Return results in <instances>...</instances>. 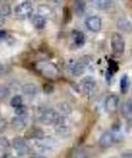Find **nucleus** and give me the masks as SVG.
I'll use <instances>...</instances> for the list:
<instances>
[{
  "label": "nucleus",
  "instance_id": "f3484780",
  "mask_svg": "<svg viewBox=\"0 0 132 158\" xmlns=\"http://www.w3.org/2000/svg\"><path fill=\"white\" fill-rule=\"evenodd\" d=\"M33 24L34 26L38 29H42L44 28L45 24H46V19L45 18H43L42 16L40 15H35L33 17Z\"/></svg>",
  "mask_w": 132,
  "mask_h": 158
},
{
  "label": "nucleus",
  "instance_id": "f03ea898",
  "mask_svg": "<svg viewBox=\"0 0 132 158\" xmlns=\"http://www.w3.org/2000/svg\"><path fill=\"white\" fill-rule=\"evenodd\" d=\"M61 115L53 109H43L39 114L40 122L44 125H57L60 119Z\"/></svg>",
  "mask_w": 132,
  "mask_h": 158
},
{
  "label": "nucleus",
  "instance_id": "1a4fd4ad",
  "mask_svg": "<svg viewBox=\"0 0 132 158\" xmlns=\"http://www.w3.org/2000/svg\"><path fill=\"white\" fill-rule=\"evenodd\" d=\"M26 125H28V118L25 115H17L12 119V127L18 131L23 130Z\"/></svg>",
  "mask_w": 132,
  "mask_h": 158
},
{
  "label": "nucleus",
  "instance_id": "2eb2a0df",
  "mask_svg": "<svg viewBox=\"0 0 132 158\" xmlns=\"http://www.w3.org/2000/svg\"><path fill=\"white\" fill-rule=\"evenodd\" d=\"M117 26L118 29L123 31H132V23L126 18H120L117 22Z\"/></svg>",
  "mask_w": 132,
  "mask_h": 158
},
{
  "label": "nucleus",
  "instance_id": "dca6fc26",
  "mask_svg": "<svg viewBox=\"0 0 132 158\" xmlns=\"http://www.w3.org/2000/svg\"><path fill=\"white\" fill-rule=\"evenodd\" d=\"M38 15L42 16L43 18L46 19L47 17H50L53 15V10L49 5H46V4H41L39 5L38 7Z\"/></svg>",
  "mask_w": 132,
  "mask_h": 158
},
{
  "label": "nucleus",
  "instance_id": "c85d7f7f",
  "mask_svg": "<svg viewBox=\"0 0 132 158\" xmlns=\"http://www.w3.org/2000/svg\"><path fill=\"white\" fill-rule=\"evenodd\" d=\"M122 158H132V151H126L121 155Z\"/></svg>",
  "mask_w": 132,
  "mask_h": 158
},
{
  "label": "nucleus",
  "instance_id": "7ed1b4c3",
  "mask_svg": "<svg viewBox=\"0 0 132 158\" xmlns=\"http://www.w3.org/2000/svg\"><path fill=\"white\" fill-rule=\"evenodd\" d=\"M32 12H33V5L28 1H24L15 7V15L20 19H25L29 17L32 15Z\"/></svg>",
  "mask_w": 132,
  "mask_h": 158
},
{
  "label": "nucleus",
  "instance_id": "72a5a7b5",
  "mask_svg": "<svg viewBox=\"0 0 132 158\" xmlns=\"http://www.w3.org/2000/svg\"><path fill=\"white\" fill-rule=\"evenodd\" d=\"M79 158H87L85 156V155H81V156H79Z\"/></svg>",
  "mask_w": 132,
  "mask_h": 158
},
{
  "label": "nucleus",
  "instance_id": "4be33fe9",
  "mask_svg": "<svg viewBox=\"0 0 132 158\" xmlns=\"http://www.w3.org/2000/svg\"><path fill=\"white\" fill-rule=\"evenodd\" d=\"M11 143L10 140L4 136H1L0 137V151H6L7 149L10 148Z\"/></svg>",
  "mask_w": 132,
  "mask_h": 158
},
{
  "label": "nucleus",
  "instance_id": "cd10ccee",
  "mask_svg": "<svg viewBox=\"0 0 132 158\" xmlns=\"http://www.w3.org/2000/svg\"><path fill=\"white\" fill-rule=\"evenodd\" d=\"M109 69H110V70H111L112 72L117 71V69H118L117 63L115 62V61H113V60H110V61H109Z\"/></svg>",
  "mask_w": 132,
  "mask_h": 158
},
{
  "label": "nucleus",
  "instance_id": "0eeeda50",
  "mask_svg": "<svg viewBox=\"0 0 132 158\" xmlns=\"http://www.w3.org/2000/svg\"><path fill=\"white\" fill-rule=\"evenodd\" d=\"M86 26L89 31L98 33L102 28V19L99 16H90L86 19Z\"/></svg>",
  "mask_w": 132,
  "mask_h": 158
},
{
  "label": "nucleus",
  "instance_id": "a211bd4d",
  "mask_svg": "<svg viewBox=\"0 0 132 158\" xmlns=\"http://www.w3.org/2000/svg\"><path fill=\"white\" fill-rule=\"evenodd\" d=\"M129 87H130V79H129L127 74H124L120 82V88L122 93H127Z\"/></svg>",
  "mask_w": 132,
  "mask_h": 158
},
{
  "label": "nucleus",
  "instance_id": "393cba45",
  "mask_svg": "<svg viewBox=\"0 0 132 158\" xmlns=\"http://www.w3.org/2000/svg\"><path fill=\"white\" fill-rule=\"evenodd\" d=\"M10 94L9 88L4 85H0V100H4L5 98H7Z\"/></svg>",
  "mask_w": 132,
  "mask_h": 158
},
{
  "label": "nucleus",
  "instance_id": "2f4dec72",
  "mask_svg": "<svg viewBox=\"0 0 132 158\" xmlns=\"http://www.w3.org/2000/svg\"><path fill=\"white\" fill-rule=\"evenodd\" d=\"M4 19H5V18H4V17H2V16L0 15V26H1L2 24H3V22H4Z\"/></svg>",
  "mask_w": 132,
  "mask_h": 158
},
{
  "label": "nucleus",
  "instance_id": "ddd939ff",
  "mask_svg": "<svg viewBox=\"0 0 132 158\" xmlns=\"http://www.w3.org/2000/svg\"><path fill=\"white\" fill-rule=\"evenodd\" d=\"M22 91L25 95L29 96V98H34V96H36L38 94V92H39V88H38L37 85L28 83V84L23 85Z\"/></svg>",
  "mask_w": 132,
  "mask_h": 158
},
{
  "label": "nucleus",
  "instance_id": "7c9ffc66",
  "mask_svg": "<svg viewBox=\"0 0 132 158\" xmlns=\"http://www.w3.org/2000/svg\"><path fill=\"white\" fill-rule=\"evenodd\" d=\"M4 72V65L3 64H1L0 63V76H1L2 73Z\"/></svg>",
  "mask_w": 132,
  "mask_h": 158
},
{
  "label": "nucleus",
  "instance_id": "bb28decb",
  "mask_svg": "<svg viewBox=\"0 0 132 158\" xmlns=\"http://www.w3.org/2000/svg\"><path fill=\"white\" fill-rule=\"evenodd\" d=\"M53 90H55V87H53L52 84H45L44 86H43V91H44L45 93H52L53 92Z\"/></svg>",
  "mask_w": 132,
  "mask_h": 158
},
{
  "label": "nucleus",
  "instance_id": "412c9836",
  "mask_svg": "<svg viewBox=\"0 0 132 158\" xmlns=\"http://www.w3.org/2000/svg\"><path fill=\"white\" fill-rule=\"evenodd\" d=\"M22 103H23V101L20 95H15L14 98L11 100V106L14 107L15 109H17L19 107L22 106Z\"/></svg>",
  "mask_w": 132,
  "mask_h": 158
},
{
  "label": "nucleus",
  "instance_id": "9d476101",
  "mask_svg": "<svg viewBox=\"0 0 132 158\" xmlns=\"http://www.w3.org/2000/svg\"><path fill=\"white\" fill-rule=\"evenodd\" d=\"M117 106H118V98L114 94L109 95L106 98V101H105V109L109 113L117 110Z\"/></svg>",
  "mask_w": 132,
  "mask_h": 158
},
{
  "label": "nucleus",
  "instance_id": "4468645a",
  "mask_svg": "<svg viewBox=\"0 0 132 158\" xmlns=\"http://www.w3.org/2000/svg\"><path fill=\"white\" fill-rule=\"evenodd\" d=\"M72 39H74V43L77 47H81L85 44V36L83 33L79 31H72Z\"/></svg>",
  "mask_w": 132,
  "mask_h": 158
},
{
  "label": "nucleus",
  "instance_id": "20e7f679",
  "mask_svg": "<svg viewBox=\"0 0 132 158\" xmlns=\"http://www.w3.org/2000/svg\"><path fill=\"white\" fill-rule=\"evenodd\" d=\"M111 47L115 53H123L125 50V41L122 35L114 33L111 37Z\"/></svg>",
  "mask_w": 132,
  "mask_h": 158
},
{
  "label": "nucleus",
  "instance_id": "6e6552de",
  "mask_svg": "<svg viewBox=\"0 0 132 158\" xmlns=\"http://www.w3.org/2000/svg\"><path fill=\"white\" fill-rule=\"evenodd\" d=\"M13 147L19 155H25L29 151V147L28 146L26 141L21 137H16L13 139Z\"/></svg>",
  "mask_w": 132,
  "mask_h": 158
},
{
  "label": "nucleus",
  "instance_id": "a878e982",
  "mask_svg": "<svg viewBox=\"0 0 132 158\" xmlns=\"http://www.w3.org/2000/svg\"><path fill=\"white\" fill-rule=\"evenodd\" d=\"M11 14V7L9 4H3L1 6V9H0V15L2 16V17H7Z\"/></svg>",
  "mask_w": 132,
  "mask_h": 158
},
{
  "label": "nucleus",
  "instance_id": "f257e3e1",
  "mask_svg": "<svg viewBox=\"0 0 132 158\" xmlns=\"http://www.w3.org/2000/svg\"><path fill=\"white\" fill-rule=\"evenodd\" d=\"M36 68L43 77H47V79H56L59 74V70L55 64L45 62V61L37 63Z\"/></svg>",
  "mask_w": 132,
  "mask_h": 158
},
{
  "label": "nucleus",
  "instance_id": "aec40b11",
  "mask_svg": "<svg viewBox=\"0 0 132 158\" xmlns=\"http://www.w3.org/2000/svg\"><path fill=\"white\" fill-rule=\"evenodd\" d=\"M93 3L96 5V9L104 10L109 9L110 5H111V1H109V0H96Z\"/></svg>",
  "mask_w": 132,
  "mask_h": 158
},
{
  "label": "nucleus",
  "instance_id": "5701e85b",
  "mask_svg": "<svg viewBox=\"0 0 132 158\" xmlns=\"http://www.w3.org/2000/svg\"><path fill=\"white\" fill-rule=\"evenodd\" d=\"M29 137L37 138V139H42L43 138V133L42 130L38 129V128H33L29 132Z\"/></svg>",
  "mask_w": 132,
  "mask_h": 158
},
{
  "label": "nucleus",
  "instance_id": "473e14b6",
  "mask_svg": "<svg viewBox=\"0 0 132 158\" xmlns=\"http://www.w3.org/2000/svg\"><path fill=\"white\" fill-rule=\"evenodd\" d=\"M31 158H46V157H43V156H33Z\"/></svg>",
  "mask_w": 132,
  "mask_h": 158
},
{
  "label": "nucleus",
  "instance_id": "423d86ee",
  "mask_svg": "<svg viewBox=\"0 0 132 158\" xmlns=\"http://www.w3.org/2000/svg\"><path fill=\"white\" fill-rule=\"evenodd\" d=\"M96 80L92 77H86L81 81L80 88L83 91V93L86 95H90L96 89Z\"/></svg>",
  "mask_w": 132,
  "mask_h": 158
},
{
  "label": "nucleus",
  "instance_id": "39448f33",
  "mask_svg": "<svg viewBox=\"0 0 132 158\" xmlns=\"http://www.w3.org/2000/svg\"><path fill=\"white\" fill-rule=\"evenodd\" d=\"M118 131H113V132H105L103 135L100 137L99 143L102 148H108V147H111L113 143L117 141V133Z\"/></svg>",
  "mask_w": 132,
  "mask_h": 158
},
{
  "label": "nucleus",
  "instance_id": "6ab92c4d",
  "mask_svg": "<svg viewBox=\"0 0 132 158\" xmlns=\"http://www.w3.org/2000/svg\"><path fill=\"white\" fill-rule=\"evenodd\" d=\"M85 7L86 4L84 1H75L74 3V9L75 12L77 13L78 16H82L85 12Z\"/></svg>",
  "mask_w": 132,
  "mask_h": 158
},
{
  "label": "nucleus",
  "instance_id": "b1692460",
  "mask_svg": "<svg viewBox=\"0 0 132 158\" xmlns=\"http://www.w3.org/2000/svg\"><path fill=\"white\" fill-rule=\"evenodd\" d=\"M59 109L61 110V114H60V115H62V116L69 114V113H70V111H71L70 106H69L68 104H66V103H62V104H60V105H59Z\"/></svg>",
  "mask_w": 132,
  "mask_h": 158
},
{
  "label": "nucleus",
  "instance_id": "f8f14e48",
  "mask_svg": "<svg viewBox=\"0 0 132 158\" xmlns=\"http://www.w3.org/2000/svg\"><path fill=\"white\" fill-rule=\"evenodd\" d=\"M85 69H86V65L82 61H78V62L72 63L70 65V67H69V70H70L71 73L75 77L81 76V74L85 71Z\"/></svg>",
  "mask_w": 132,
  "mask_h": 158
},
{
  "label": "nucleus",
  "instance_id": "9b49d317",
  "mask_svg": "<svg viewBox=\"0 0 132 158\" xmlns=\"http://www.w3.org/2000/svg\"><path fill=\"white\" fill-rule=\"evenodd\" d=\"M121 113L125 118L127 119H131L132 118V100L129 98V100L125 101L123 103L122 107H121Z\"/></svg>",
  "mask_w": 132,
  "mask_h": 158
},
{
  "label": "nucleus",
  "instance_id": "c756f323",
  "mask_svg": "<svg viewBox=\"0 0 132 158\" xmlns=\"http://www.w3.org/2000/svg\"><path fill=\"white\" fill-rule=\"evenodd\" d=\"M5 35H6V33H5L4 31H0V41H1V40H3V39H4Z\"/></svg>",
  "mask_w": 132,
  "mask_h": 158
}]
</instances>
